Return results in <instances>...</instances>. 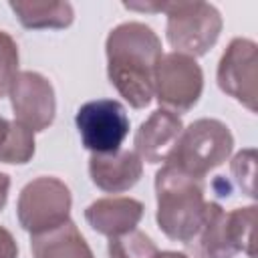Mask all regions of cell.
Listing matches in <instances>:
<instances>
[{"mask_svg": "<svg viewBox=\"0 0 258 258\" xmlns=\"http://www.w3.org/2000/svg\"><path fill=\"white\" fill-rule=\"evenodd\" d=\"M155 198L159 230L169 240L187 244L198 232L208 204L202 181L165 163L155 173Z\"/></svg>", "mask_w": 258, "mask_h": 258, "instance_id": "cell-2", "label": "cell"}, {"mask_svg": "<svg viewBox=\"0 0 258 258\" xmlns=\"http://www.w3.org/2000/svg\"><path fill=\"white\" fill-rule=\"evenodd\" d=\"M34 258H95L73 220L30 238Z\"/></svg>", "mask_w": 258, "mask_h": 258, "instance_id": "cell-14", "label": "cell"}, {"mask_svg": "<svg viewBox=\"0 0 258 258\" xmlns=\"http://www.w3.org/2000/svg\"><path fill=\"white\" fill-rule=\"evenodd\" d=\"M6 131H8V121L4 117H0V145H2V141L6 137Z\"/></svg>", "mask_w": 258, "mask_h": 258, "instance_id": "cell-24", "label": "cell"}, {"mask_svg": "<svg viewBox=\"0 0 258 258\" xmlns=\"http://www.w3.org/2000/svg\"><path fill=\"white\" fill-rule=\"evenodd\" d=\"M254 222H256V206L236 208L226 212L228 236L236 252H244L248 258H254L252 240H254Z\"/></svg>", "mask_w": 258, "mask_h": 258, "instance_id": "cell-17", "label": "cell"}, {"mask_svg": "<svg viewBox=\"0 0 258 258\" xmlns=\"http://www.w3.org/2000/svg\"><path fill=\"white\" fill-rule=\"evenodd\" d=\"M234 147V137L226 123L218 119H196L189 123L169 157V165L194 179H204L212 169L222 165Z\"/></svg>", "mask_w": 258, "mask_h": 258, "instance_id": "cell-3", "label": "cell"}, {"mask_svg": "<svg viewBox=\"0 0 258 258\" xmlns=\"http://www.w3.org/2000/svg\"><path fill=\"white\" fill-rule=\"evenodd\" d=\"M181 131H183V123L179 115L159 107L139 125L133 141L135 153L139 155L141 161L153 165L161 161H169Z\"/></svg>", "mask_w": 258, "mask_h": 258, "instance_id": "cell-10", "label": "cell"}, {"mask_svg": "<svg viewBox=\"0 0 258 258\" xmlns=\"http://www.w3.org/2000/svg\"><path fill=\"white\" fill-rule=\"evenodd\" d=\"M141 173L143 161L135 151L119 149L113 153H91V181L107 194H121L131 189L141 179Z\"/></svg>", "mask_w": 258, "mask_h": 258, "instance_id": "cell-11", "label": "cell"}, {"mask_svg": "<svg viewBox=\"0 0 258 258\" xmlns=\"http://www.w3.org/2000/svg\"><path fill=\"white\" fill-rule=\"evenodd\" d=\"M10 105L18 123L32 131H44L52 125L56 113L54 89L46 77L34 71H22L8 91Z\"/></svg>", "mask_w": 258, "mask_h": 258, "instance_id": "cell-9", "label": "cell"}, {"mask_svg": "<svg viewBox=\"0 0 258 258\" xmlns=\"http://www.w3.org/2000/svg\"><path fill=\"white\" fill-rule=\"evenodd\" d=\"M107 252L109 258H155L159 250L147 234L135 228L127 234L109 238Z\"/></svg>", "mask_w": 258, "mask_h": 258, "instance_id": "cell-18", "label": "cell"}, {"mask_svg": "<svg viewBox=\"0 0 258 258\" xmlns=\"http://www.w3.org/2000/svg\"><path fill=\"white\" fill-rule=\"evenodd\" d=\"M232 175L248 198H256V187H254V171H256V151L254 149H242L240 153L234 155L232 159Z\"/></svg>", "mask_w": 258, "mask_h": 258, "instance_id": "cell-20", "label": "cell"}, {"mask_svg": "<svg viewBox=\"0 0 258 258\" xmlns=\"http://www.w3.org/2000/svg\"><path fill=\"white\" fill-rule=\"evenodd\" d=\"M256 79H258V46L250 38H234L226 46L218 64L220 89L256 113Z\"/></svg>", "mask_w": 258, "mask_h": 258, "instance_id": "cell-8", "label": "cell"}, {"mask_svg": "<svg viewBox=\"0 0 258 258\" xmlns=\"http://www.w3.org/2000/svg\"><path fill=\"white\" fill-rule=\"evenodd\" d=\"M105 52L111 85L133 109H145L153 99L155 69L163 54L159 36L143 22H123L109 32Z\"/></svg>", "mask_w": 258, "mask_h": 258, "instance_id": "cell-1", "label": "cell"}, {"mask_svg": "<svg viewBox=\"0 0 258 258\" xmlns=\"http://www.w3.org/2000/svg\"><path fill=\"white\" fill-rule=\"evenodd\" d=\"M0 258H18V246L10 230L0 226Z\"/></svg>", "mask_w": 258, "mask_h": 258, "instance_id": "cell-21", "label": "cell"}, {"mask_svg": "<svg viewBox=\"0 0 258 258\" xmlns=\"http://www.w3.org/2000/svg\"><path fill=\"white\" fill-rule=\"evenodd\" d=\"M83 147L91 153L119 151L129 135V117L115 99H97L79 107L75 115Z\"/></svg>", "mask_w": 258, "mask_h": 258, "instance_id": "cell-7", "label": "cell"}, {"mask_svg": "<svg viewBox=\"0 0 258 258\" xmlns=\"http://www.w3.org/2000/svg\"><path fill=\"white\" fill-rule=\"evenodd\" d=\"M12 12L24 28H67L73 24L75 10L69 2H34V0H12Z\"/></svg>", "mask_w": 258, "mask_h": 258, "instance_id": "cell-15", "label": "cell"}, {"mask_svg": "<svg viewBox=\"0 0 258 258\" xmlns=\"http://www.w3.org/2000/svg\"><path fill=\"white\" fill-rule=\"evenodd\" d=\"M18 75V46L16 40L0 30V99L8 95L12 81Z\"/></svg>", "mask_w": 258, "mask_h": 258, "instance_id": "cell-19", "label": "cell"}, {"mask_svg": "<svg viewBox=\"0 0 258 258\" xmlns=\"http://www.w3.org/2000/svg\"><path fill=\"white\" fill-rule=\"evenodd\" d=\"M71 206L73 198L67 183L58 177L42 175L20 189L16 216L20 226L30 232V236H36L69 222Z\"/></svg>", "mask_w": 258, "mask_h": 258, "instance_id": "cell-5", "label": "cell"}, {"mask_svg": "<svg viewBox=\"0 0 258 258\" xmlns=\"http://www.w3.org/2000/svg\"><path fill=\"white\" fill-rule=\"evenodd\" d=\"M202 91L204 73L196 58L181 52L161 54L153 81V97L161 109L175 115L187 113L200 101Z\"/></svg>", "mask_w": 258, "mask_h": 258, "instance_id": "cell-6", "label": "cell"}, {"mask_svg": "<svg viewBox=\"0 0 258 258\" xmlns=\"http://www.w3.org/2000/svg\"><path fill=\"white\" fill-rule=\"evenodd\" d=\"M165 34L175 52L204 56L220 38L222 16L208 2H165Z\"/></svg>", "mask_w": 258, "mask_h": 258, "instance_id": "cell-4", "label": "cell"}, {"mask_svg": "<svg viewBox=\"0 0 258 258\" xmlns=\"http://www.w3.org/2000/svg\"><path fill=\"white\" fill-rule=\"evenodd\" d=\"M32 155H34V131L18 123L16 119L8 121V131L0 145V161L22 165L28 163Z\"/></svg>", "mask_w": 258, "mask_h": 258, "instance_id": "cell-16", "label": "cell"}, {"mask_svg": "<svg viewBox=\"0 0 258 258\" xmlns=\"http://www.w3.org/2000/svg\"><path fill=\"white\" fill-rule=\"evenodd\" d=\"M185 246L189 248L194 258H234L238 254L228 236L226 210L220 204H206L202 224Z\"/></svg>", "mask_w": 258, "mask_h": 258, "instance_id": "cell-13", "label": "cell"}, {"mask_svg": "<svg viewBox=\"0 0 258 258\" xmlns=\"http://www.w3.org/2000/svg\"><path fill=\"white\" fill-rule=\"evenodd\" d=\"M155 258H189L187 254L183 252H173V250H163V252H157Z\"/></svg>", "mask_w": 258, "mask_h": 258, "instance_id": "cell-23", "label": "cell"}, {"mask_svg": "<svg viewBox=\"0 0 258 258\" xmlns=\"http://www.w3.org/2000/svg\"><path fill=\"white\" fill-rule=\"evenodd\" d=\"M141 218L143 204L135 198H101L85 210L87 224L109 238L135 230Z\"/></svg>", "mask_w": 258, "mask_h": 258, "instance_id": "cell-12", "label": "cell"}, {"mask_svg": "<svg viewBox=\"0 0 258 258\" xmlns=\"http://www.w3.org/2000/svg\"><path fill=\"white\" fill-rule=\"evenodd\" d=\"M8 189H10V177L6 173H0V212L8 202Z\"/></svg>", "mask_w": 258, "mask_h": 258, "instance_id": "cell-22", "label": "cell"}]
</instances>
